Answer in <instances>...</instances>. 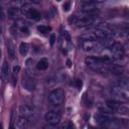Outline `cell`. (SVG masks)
I'll return each instance as SVG.
<instances>
[{"label":"cell","mask_w":129,"mask_h":129,"mask_svg":"<svg viewBox=\"0 0 129 129\" xmlns=\"http://www.w3.org/2000/svg\"><path fill=\"white\" fill-rule=\"evenodd\" d=\"M64 99V92L62 89L58 88V89H54L53 91L50 92L49 96H48V102L53 105V106H58L62 103Z\"/></svg>","instance_id":"cell-3"},{"label":"cell","mask_w":129,"mask_h":129,"mask_svg":"<svg viewBox=\"0 0 129 129\" xmlns=\"http://www.w3.org/2000/svg\"><path fill=\"white\" fill-rule=\"evenodd\" d=\"M76 85H77V88H78V89H81V87H82L83 83H82V81H81V80H77V81H76Z\"/></svg>","instance_id":"cell-27"},{"label":"cell","mask_w":129,"mask_h":129,"mask_svg":"<svg viewBox=\"0 0 129 129\" xmlns=\"http://www.w3.org/2000/svg\"><path fill=\"white\" fill-rule=\"evenodd\" d=\"M19 111L21 113V115L25 118H28V117H31L33 115V108L29 105H26V104H23L20 106L19 108Z\"/></svg>","instance_id":"cell-10"},{"label":"cell","mask_w":129,"mask_h":129,"mask_svg":"<svg viewBox=\"0 0 129 129\" xmlns=\"http://www.w3.org/2000/svg\"><path fill=\"white\" fill-rule=\"evenodd\" d=\"M70 7H71V2H64L63 3V10L64 11H69L70 10Z\"/></svg>","instance_id":"cell-24"},{"label":"cell","mask_w":129,"mask_h":129,"mask_svg":"<svg viewBox=\"0 0 129 129\" xmlns=\"http://www.w3.org/2000/svg\"><path fill=\"white\" fill-rule=\"evenodd\" d=\"M62 35H63V37H64V40H68V41H70V40H71V35H70V33H69L67 30H64V31H63Z\"/></svg>","instance_id":"cell-23"},{"label":"cell","mask_w":129,"mask_h":129,"mask_svg":"<svg viewBox=\"0 0 129 129\" xmlns=\"http://www.w3.org/2000/svg\"><path fill=\"white\" fill-rule=\"evenodd\" d=\"M45 121L49 125H57L60 121V114L56 111H49L45 115Z\"/></svg>","instance_id":"cell-6"},{"label":"cell","mask_w":129,"mask_h":129,"mask_svg":"<svg viewBox=\"0 0 129 129\" xmlns=\"http://www.w3.org/2000/svg\"><path fill=\"white\" fill-rule=\"evenodd\" d=\"M111 94L115 97V98H118V99H121V100H124V101H127L128 100V93L122 89H120L119 87L117 86H114L112 89H111Z\"/></svg>","instance_id":"cell-8"},{"label":"cell","mask_w":129,"mask_h":129,"mask_svg":"<svg viewBox=\"0 0 129 129\" xmlns=\"http://www.w3.org/2000/svg\"><path fill=\"white\" fill-rule=\"evenodd\" d=\"M29 50V44L27 42H21L20 43V46H19V52L21 55H26L27 52Z\"/></svg>","instance_id":"cell-18"},{"label":"cell","mask_w":129,"mask_h":129,"mask_svg":"<svg viewBox=\"0 0 129 129\" xmlns=\"http://www.w3.org/2000/svg\"><path fill=\"white\" fill-rule=\"evenodd\" d=\"M111 53L114 58H122L124 55V49L123 46L119 42H115L111 47H110Z\"/></svg>","instance_id":"cell-7"},{"label":"cell","mask_w":129,"mask_h":129,"mask_svg":"<svg viewBox=\"0 0 129 129\" xmlns=\"http://www.w3.org/2000/svg\"><path fill=\"white\" fill-rule=\"evenodd\" d=\"M45 129H59V128H58L56 125H49V126L46 127Z\"/></svg>","instance_id":"cell-29"},{"label":"cell","mask_w":129,"mask_h":129,"mask_svg":"<svg viewBox=\"0 0 129 129\" xmlns=\"http://www.w3.org/2000/svg\"><path fill=\"white\" fill-rule=\"evenodd\" d=\"M3 16V13H2V10H1V7H0V18Z\"/></svg>","instance_id":"cell-31"},{"label":"cell","mask_w":129,"mask_h":129,"mask_svg":"<svg viewBox=\"0 0 129 129\" xmlns=\"http://www.w3.org/2000/svg\"><path fill=\"white\" fill-rule=\"evenodd\" d=\"M7 77H8V63L4 61L1 68V78L2 80H6Z\"/></svg>","instance_id":"cell-19"},{"label":"cell","mask_w":129,"mask_h":129,"mask_svg":"<svg viewBox=\"0 0 129 129\" xmlns=\"http://www.w3.org/2000/svg\"><path fill=\"white\" fill-rule=\"evenodd\" d=\"M19 13H20V11H19V9L16 8V7H11V8L8 9V15H9L11 18H17L18 15H19Z\"/></svg>","instance_id":"cell-20"},{"label":"cell","mask_w":129,"mask_h":129,"mask_svg":"<svg viewBox=\"0 0 129 129\" xmlns=\"http://www.w3.org/2000/svg\"><path fill=\"white\" fill-rule=\"evenodd\" d=\"M0 57H1V49H0Z\"/></svg>","instance_id":"cell-33"},{"label":"cell","mask_w":129,"mask_h":129,"mask_svg":"<svg viewBox=\"0 0 129 129\" xmlns=\"http://www.w3.org/2000/svg\"><path fill=\"white\" fill-rule=\"evenodd\" d=\"M81 47L84 51L91 53H97L102 49L101 43L97 40H82Z\"/></svg>","instance_id":"cell-2"},{"label":"cell","mask_w":129,"mask_h":129,"mask_svg":"<svg viewBox=\"0 0 129 129\" xmlns=\"http://www.w3.org/2000/svg\"><path fill=\"white\" fill-rule=\"evenodd\" d=\"M115 42H116V41H115V38H114L112 35H110V34H108L107 36H105V37L103 38V45H104L105 47L110 48Z\"/></svg>","instance_id":"cell-13"},{"label":"cell","mask_w":129,"mask_h":129,"mask_svg":"<svg viewBox=\"0 0 129 129\" xmlns=\"http://www.w3.org/2000/svg\"><path fill=\"white\" fill-rule=\"evenodd\" d=\"M36 68L39 71H45L48 68V60H47V58H45V57L40 58V60L36 64Z\"/></svg>","instance_id":"cell-14"},{"label":"cell","mask_w":129,"mask_h":129,"mask_svg":"<svg viewBox=\"0 0 129 129\" xmlns=\"http://www.w3.org/2000/svg\"><path fill=\"white\" fill-rule=\"evenodd\" d=\"M108 60V57H94V56H88L85 59L86 64L92 69L95 72L99 73H105L108 68L106 64V61Z\"/></svg>","instance_id":"cell-1"},{"label":"cell","mask_w":129,"mask_h":129,"mask_svg":"<svg viewBox=\"0 0 129 129\" xmlns=\"http://www.w3.org/2000/svg\"><path fill=\"white\" fill-rule=\"evenodd\" d=\"M91 129H95V128H91Z\"/></svg>","instance_id":"cell-35"},{"label":"cell","mask_w":129,"mask_h":129,"mask_svg":"<svg viewBox=\"0 0 129 129\" xmlns=\"http://www.w3.org/2000/svg\"><path fill=\"white\" fill-rule=\"evenodd\" d=\"M7 51H8V55L12 59H14L15 58V47L11 40H8V42H7Z\"/></svg>","instance_id":"cell-15"},{"label":"cell","mask_w":129,"mask_h":129,"mask_svg":"<svg viewBox=\"0 0 129 129\" xmlns=\"http://www.w3.org/2000/svg\"><path fill=\"white\" fill-rule=\"evenodd\" d=\"M117 87H119L120 89L124 90V91H128V88H129V82L126 78H123V79H120L117 83Z\"/></svg>","instance_id":"cell-16"},{"label":"cell","mask_w":129,"mask_h":129,"mask_svg":"<svg viewBox=\"0 0 129 129\" xmlns=\"http://www.w3.org/2000/svg\"><path fill=\"white\" fill-rule=\"evenodd\" d=\"M92 32H93V34L95 35L96 39H97V38H101V39H103L105 36L108 35V33H107L106 31H104V30H102V29H100V28H95Z\"/></svg>","instance_id":"cell-17"},{"label":"cell","mask_w":129,"mask_h":129,"mask_svg":"<svg viewBox=\"0 0 129 129\" xmlns=\"http://www.w3.org/2000/svg\"><path fill=\"white\" fill-rule=\"evenodd\" d=\"M16 122H17V127L19 129H26L28 126V119L23 117V116L18 117Z\"/></svg>","instance_id":"cell-12"},{"label":"cell","mask_w":129,"mask_h":129,"mask_svg":"<svg viewBox=\"0 0 129 129\" xmlns=\"http://www.w3.org/2000/svg\"><path fill=\"white\" fill-rule=\"evenodd\" d=\"M22 11H23V13H24V15L27 17V18H29V19H33V20H38L39 18H40V13H39V11H37L36 9H34V8H29V7H25V8H23L22 9Z\"/></svg>","instance_id":"cell-9"},{"label":"cell","mask_w":129,"mask_h":129,"mask_svg":"<svg viewBox=\"0 0 129 129\" xmlns=\"http://www.w3.org/2000/svg\"><path fill=\"white\" fill-rule=\"evenodd\" d=\"M54 40H55V36H54V34H51L50 35V45L54 44Z\"/></svg>","instance_id":"cell-28"},{"label":"cell","mask_w":129,"mask_h":129,"mask_svg":"<svg viewBox=\"0 0 129 129\" xmlns=\"http://www.w3.org/2000/svg\"><path fill=\"white\" fill-rule=\"evenodd\" d=\"M109 71L113 74V75H117V76H120L124 73V69L122 66L120 64H117V63H112L110 67H109Z\"/></svg>","instance_id":"cell-11"},{"label":"cell","mask_w":129,"mask_h":129,"mask_svg":"<svg viewBox=\"0 0 129 129\" xmlns=\"http://www.w3.org/2000/svg\"><path fill=\"white\" fill-rule=\"evenodd\" d=\"M97 122L101 125H108V124H111L113 122V115L109 112V111H106L105 109H100V111L96 114L95 116Z\"/></svg>","instance_id":"cell-4"},{"label":"cell","mask_w":129,"mask_h":129,"mask_svg":"<svg viewBox=\"0 0 129 129\" xmlns=\"http://www.w3.org/2000/svg\"><path fill=\"white\" fill-rule=\"evenodd\" d=\"M107 104V107L111 110V111H115L121 115H127L129 110H128V107L117 102V101H114V100H108L106 102Z\"/></svg>","instance_id":"cell-5"},{"label":"cell","mask_w":129,"mask_h":129,"mask_svg":"<svg viewBox=\"0 0 129 129\" xmlns=\"http://www.w3.org/2000/svg\"><path fill=\"white\" fill-rule=\"evenodd\" d=\"M14 121H15V115L13 113L11 115V122H10V128L9 129H15V127H14Z\"/></svg>","instance_id":"cell-22"},{"label":"cell","mask_w":129,"mask_h":129,"mask_svg":"<svg viewBox=\"0 0 129 129\" xmlns=\"http://www.w3.org/2000/svg\"><path fill=\"white\" fill-rule=\"evenodd\" d=\"M20 31H21L23 34L25 33L26 35H28V32H29V30H28V28H27L26 26H21V27H20Z\"/></svg>","instance_id":"cell-25"},{"label":"cell","mask_w":129,"mask_h":129,"mask_svg":"<svg viewBox=\"0 0 129 129\" xmlns=\"http://www.w3.org/2000/svg\"><path fill=\"white\" fill-rule=\"evenodd\" d=\"M19 71H20V67H19V66H14V68H13V73H14V74H17V73H19Z\"/></svg>","instance_id":"cell-26"},{"label":"cell","mask_w":129,"mask_h":129,"mask_svg":"<svg viewBox=\"0 0 129 129\" xmlns=\"http://www.w3.org/2000/svg\"><path fill=\"white\" fill-rule=\"evenodd\" d=\"M0 34H1V29H0Z\"/></svg>","instance_id":"cell-34"},{"label":"cell","mask_w":129,"mask_h":129,"mask_svg":"<svg viewBox=\"0 0 129 129\" xmlns=\"http://www.w3.org/2000/svg\"><path fill=\"white\" fill-rule=\"evenodd\" d=\"M68 129H75L74 128V125L72 123H69V126H68Z\"/></svg>","instance_id":"cell-30"},{"label":"cell","mask_w":129,"mask_h":129,"mask_svg":"<svg viewBox=\"0 0 129 129\" xmlns=\"http://www.w3.org/2000/svg\"><path fill=\"white\" fill-rule=\"evenodd\" d=\"M68 67H71V61L70 60H68Z\"/></svg>","instance_id":"cell-32"},{"label":"cell","mask_w":129,"mask_h":129,"mask_svg":"<svg viewBox=\"0 0 129 129\" xmlns=\"http://www.w3.org/2000/svg\"><path fill=\"white\" fill-rule=\"evenodd\" d=\"M37 30H38L40 33L45 34V33L49 32V31L51 30V27H50V26H47V25H39V26L37 27Z\"/></svg>","instance_id":"cell-21"}]
</instances>
